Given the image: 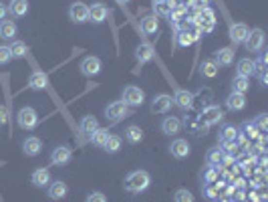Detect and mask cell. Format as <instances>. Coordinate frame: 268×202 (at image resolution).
<instances>
[{"instance_id":"1","label":"cell","mask_w":268,"mask_h":202,"mask_svg":"<svg viewBox=\"0 0 268 202\" xmlns=\"http://www.w3.org/2000/svg\"><path fill=\"white\" fill-rule=\"evenodd\" d=\"M150 182H151V178H150V174H147L145 170H135L123 180V188L129 190V192H133V194H139V192L147 190Z\"/></svg>"},{"instance_id":"2","label":"cell","mask_w":268,"mask_h":202,"mask_svg":"<svg viewBox=\"0 0 268 202\" xmlns=\"http://www.w3.org/2000/svg\"><path fill=\"white\" fill-rule=\"evenodd\" d=\"M17 121H18V126L26 131H31L38 126V113L33 110V107H22V110L18 111L17 115Z\"/></svg>"},{"instance_id":"3","label":"cell","mask_w":268,"mask_h":202,"mask_svg":"<svg viewBox=\"0 0 268 202\" xmlns=\"http://www.w3.org/2000/svg\"><path fill=\"white\" fill-rule=\"evenodd\" d=\"M127 107H139V105H143V101H145V93L139 89V87H135V85H127L125 89H123V99H121Z\"/></svg>"},{"instance_id":"4","label":"cell","mask_w":268,"mask_h":202,"mask_svg":"<svg viewBox=\"0 0 268 202\" xmlns=\"http://www.w3.org/2000/svg\"><path fill=\"white\" fill-rule=\"evenodd\" d=\"M200 117H202V121L210 128V126L220 124L224 119V111L220 110V105H206L202 110V113H200Z\"/></svg>"},{"instance_id":"5","label":"cell","mask_w":268,"mask_h":202,"mask_svg":"<svg viewBox=\"0 0 268 202\" xmlns=\"http://www.w3.org/2000/svg\"><path fill=\"white\" fill-rule=\"evenodd\" d=\"M69 18L75 22V24H81V22H87L89 20V6L85 2H73L69 6Z\"/></svg>"},{"instance_id":"6","label":"cell","mask_w":268,"mask_h":202,"mask_svg":"<svg viewBox=\"0 0 268 202\" xmlns=\"http://www.w3.org/2000/svg\"><path fill=\"white\" fill-rule=\"evenodd\" d=\"M264 31L262 29H254L252 33H248V37H246V40H244V47L250 51V53H256V51H260L262 47H264Z\"/></svg>"},{"instance_id":"7","label":"cell","mask_w":268,"mask_h":202,"mask_svg":"<svg viewBox=\"0 0 268 202\" xmlns=\"http://www.w3.org/2000/svg\"><path fill=\"white\" fill-rule=\"evenodd\" d=\"M127 113H129V107L123 101H113V103L107 105V110H105V115L109 117L111 121L123 119V117H127Z\"/></svg>"},{"instance_id":"8","label":"cell","mask_w":268,"mask_h":202,"mask_svg":"<svg viewBox=\"0 0 268 202\" xmlns=\"http://www.w3.org/2000/svg\"><path fill=\"white\" fill-rule=\"evenodd\" d=\"M79 69H81V73L85 77H95L101 71V61L97 57H85L81 61V65H79Z\"/></svg>"},{"instance_id":"9","label":"cell","mask_w":268,"mask_h":202,"mask_svg":"<svg viewBox=\"0 0 268 202\" xmlns=\"http://www.w3.org/2000/svg\"><path fill=\"white\" fill-rule=\"evenodd\" d=\"M194 101H196V95L190 93L187 89H178L176 95H173V103H176L180 110H192Z\"/></svg>"},{"instance_id":"10","label":"cell","mask_w":268,"mask_h":202,"mask_svg":"<svg viewBox=\"0 0 268 202\" xmlns=\"http://www.w3.org/2000/svg\"><path fill=\"white\" fill-rule=\"evenodd\" d=\"M73 158V152H71V147H67V146H59L52 150L50 154V160H52V164L55 166H63V164H69Z\"/></svg>"},{"instance_id":"11","label":"cell","mask_w":268,"mask_h":202,"mask_svg":"<svg viewBox=\"0 0 268 202\" xmlns=\"http://www.w3.org/2000/svg\"><path fill=\"white\" fill-rule=\"evenodd\" d=\"M171 105H173V99L169 95H166V93H162V95L153 97V101H151V111L153 113H168L171 110Z\"/></svg>"},{"instance_id":"12","label":"cell","mask_w":268,"mask_h":202,"mask_svg":"<svg viewBox=\"0 0 268 202\" xmlns=\"http://www.w3.org/2000/svg\"><path fill=\"white\" fill-rule=\"evenodd\" d=\"M153 57H155V49H153L150 43H141V45L135 49V59H137L139 65L153 61Z\"/></svg>"},{"instance_id":"13","label":"cell","mask_w":268,"mask_h":202,"mask_svg":"<svg viewBox=\"0 0 268 202\" xmlns=\"http://www.w3.org/2000/svg\"><path fill=\"white\" fill-rule=\"evenodd\" d=\"M226 105H228V110L230 111H242L244 107H246V97H244V93H230V95L226 97Z\"/></svg>"},{"instance_id":"14","label":"cell","mask_w":268,"mask_h":202,"mask_svg":"<svg viewBox=\"0 0 268 202\" xmlns=\"http://www.w3.org/2000/svg\"><path fill=\"white\" fill-rule=\"evenodd\" d=\"M47 85H49L47 73H43V71H33V73H31V77H29V87H31V89L43 91Z\"/></svg>"},{"instance_id":"15","label":"cell","mask_w":268,"mask_h":202,"mask_svg":"<svg viewBox=\"0 0 268 202\" xmlns=\"http://www.w3.org/2000/svg\"><path fill=\"white\" fill-rule=\"evenodd\" d=\"M248 33H250V29H248L246 24H242V22L230 26V38H232V43H236V45L244 43L246 37H248Z\"/></svg>"},{"instance_id":"16","label":"cell","mask_w":268,"mask_h":202,"mask_svg":"<svg viewBox=\"0 0 268 202\" xmlns=\"http://www.w3.org/2000/svg\"><path fill=\"white\" fill-rule=\"evenodd\" d=\"M107 15H109V10H107V6L101 4V2L93 4V6L89 8V20L95 22V24H101V22L107 18Z\"/></svg>"},{"instance_id":"17","label":"cell","mask_w":268,"mask_h":202,"mask_svg":"<svg viewBox=\"0 0 268 202\" xmlns=\"http://www.w3.org/2000/svg\"><path fill=\"white\" fill-rule=\"evenodd\" d=\"M182 129V119L180 117H166L162 121V131L166 133V136H176V133H180Z\"/></svg>"},{"instance_id":"18","label":"cell","mask_w":268,"mask_h":202,"mask_svg":"<svg viewBox=\"0 0 268 202\" xmlns=\"http://www.w3.org/2000/svg\"><path fill=\"white\" fill-rule=\"evenodd\" d=\"M169 152H171L173 158H178V160L187 158V156H190V144H187L185 140H176L169 146Z\"/></svg>"},{"instance_id":"19","label":"cell","mask_w":268,"mask_h":202,"mask_svg":"<svg viewBox=\"0 0 268 202\" xmlns=\"http://www.w3.org/2000/svg\"><path fill=\"white\" fill-rule=\"evenodd\" d=\"M139 29L143 35H155L159 31V20L155 15H150V17H143L141 18V24H139Z\"/></svg>"},{"instance_id":"20","label":"cell","mask_w":268,"mask_h":202,"mask_svg":"<svg viewBox=\"0 0 268 202\" xmlns=\"http://www.w3.org/2000/svg\"><path fill=\"white\" fill-rule=\"evenodd\" d=\"M67 192H69V186H67L63 180H57V182L49 184V198H52V200H61V198H65Z\"/></svg>"},{"instance_id":"21","label":"cell","mask_w":268,"mask_h":202,"mask_svg":"<svg viewBox=\"0 0 268 202\" xmlns=\"http://www.w3.org/2000/svg\"><path fill=\"white\" fill-rule=\"evenodd\" d=\"M22 150H24L26 156H38V154H41V150H43V144H41V140H38V138L31 136V138L24 140Z\"/></svg>"},{"instance_id":"22","label":"cell","mask_w":268,"mask_h":202,"mask_svg":"<svg viewBox=\"0 0 268 202\" xmlns=\"http://www.w3.org/2000/svg\"><path fill=\"white\" fill-rule=\"evenodd\" d=\"M214 63H216L218 67H230L234 63V51L232 49H220L216 53V59H214Z\"/></svg>"},{"instance_id":"23","label":"cell","mask_w":268,"mask_h":202,"mask_svg":"<svg viewBox=\"0 0 268 202\" xmlns=\"http://www.w3.org/2000/svg\"><path fill=\"white\" fill-rule=\"evenodd\" d=\"M33 184H34L36 188H45V186H49V184H50V172H49L47 168H38V170H34V172H33Z\"/></svg>"},{"instance_id":"24","label":"cell","mask_w":268,"mask_h":202,"mask_svg":"<svg viewBox=\"0 0 268 202\" xmlns=\"http://www.w3.org/2000/svg\"><path fill=\"white\" fill-rule=\"evenodd\" d=\"M8 10H10V15L17 17V18L26 17V12H29V2H26V0H10Z\"/></svg>"},{"instance_id":"25","label":"cell","mask_w":268,"mask_h":202,"mask_svg":"<svg viewBox=\"0 0 268 202\" xmlns=\"http://www.w3.org/2000/svg\"><path fill=\"white\" fill-rule=\"evenodd\" d=\"M17 24L12 22V20H2L0 22V38L2 40H10V38H15L17 37Z\"/></svg>"},{"instance_id":"26","label":"cell","mask_w":268,"mask_h":202,"mask_svg":"<svg viewBox=\"0 0 268 202\" xmlns=\"http://www.w3.org/2000/svg\"><path fill=\"white\" fill-rule=\"evenodd\" d=\"M185 128H190L196 136H204V133L208 131V126L202 121V117H192V119L185 117Z\"/></svg>"},{"instance_id":"27","label":"cell","mask_w":268,"mask_h":202,"mask_svg":"<svg viewBox=\"0 0 268 202\" xmlns=\"http://www.w3.org/2000/svg\"><path fill=\"white\" fill-rule=\"evenodd\" d=\"M125 140L129 144H139L143 140V129L139 126H127L125 128Z\"/></svg>"},{"instance_id":"28","label":"cell","mask_w":268,"mask_h":202,"mask_svg":"<svg viewBox=\"0 0 268 202\" xmlns=\"http://www.w3.org/2000/svg\"><path fill=\"white\" fill-rule=\"evenodd\" d=\"M79 129H81L83 133H87V136H91L95 129H99V121L93 117V115H87L81 119V124H79Z\"/></svg>"},{"instance_id":"29","label":"cell","mask_w":268,"mask_h":202,"mask_svg":"<svg viewBox=\"0 0 268 202\" xmlns=\"http://www.w3.org/2000/svg\"><path fill=\"white\" fill-rule=\"evenodd\" d=\"M238 140V128L236 126H224L222 131H220V142L222 144H228V142H236Z\"/></svg>"},{"instance_id":"30","label":"cell","mask_w":268,"mask_h":202,"mask_svg":"<svg viewBox=\"0 0 268 202\" xmlns=\"http://www.w3.org/2000/svg\"><path fill=\"white\" fill-rule=\"evenodd\" d=\"M238 73L236 75H242V77H250V75H254V61L252 59H248V57H244V59H240L238 61Z\"/></svg>"},{"instance_id":"31","label":"cell","mask_w":268,"mask_h":202,"mask_svg":"<svg viewBox=\"0 0 268 202\" xmlns=\"http://www.w3.org/2000/svg\"><path fill=\"white\" fill-rule=\"evenodd\" d=\"M250 89V81L248 77H242V75H236L232 79V91L234 93H246Z\"/></svg>"},{"instance_id":"32","label":"cell","mask_w":268,"mask_h":202,"mask_svg":"<svg viewBox=\"0 0 268 202\" xmlns=\"http://www.w3.org/2000/svg\"><path fill=\"white\" fill-rule=\"evenodd\" d=\"M218 69H220V67L216 65V63H214V61H204L202 65H200V75H202V77H216L218 75Z\"/></svg>"},{"instance_id":"33","label":"cell","mask_w":268,"mask_h":202,"mask_svg":"<svg viewBox=\"0 0 268 202\" xmlns=\"http://www.w3.org/2000/svg\"><path fill=\"white\" fill-rule=\"evenodd\" d=\"M26 53H29V47H26V43H22V40H15V43L10 45V55H12V59H22Z\"/></svg>"},{"instance_id":"34","label":"cell","mask_w":268,"mask_h":202,"mask_svg":"<svg viewBox=\"0 0 268 202\" xmlns=\"http://www.w3.org/2000/svg\"><path fill=\"white\" fill-rule=\"evenodd\" d=\"M107 140H109V131L103 129V128H99V129H95V131L91 133V142L95 144V146H99V147H103Z\"/></svg>"},{"instance_id":"35","label":"cell","mask_w":268,"mask_h":202,"mask_svg":"<svg viewBox=\"0 0 268 202\" xmlns=\"http://www.w3.org/2000/svg\"><path fill=\"white\" fill-rule=\"evenodd\" d=\"M103 147H105V152H107V154H115V152L119 150V147H121V138L115 136V133H109V140L105 142Z\"/></svg>"},{"instance_id":"36","label":"cell","mask_w":268,"mask_h":202,"mask_svg":"<svg viewBox=\"0 0 268 202\" xmlns=\"http://www.w3.org/2000/svg\"><path fill=\"white\" fill-rule=\"evenodd\" d=\"M222 160H224V152L222 150H210L208 156H206L208 166H214V168H218L222 164Z\"/></svg>"},{"instance_id":"37","label":"cell","mask_w":268,"mask_h":202,"mask_svg":"<svg viewBox=\"0 0 268 202\" xmlns=\"http://www.w3.org/2000/svg\"><path fill=\"white\" fill-rule=\"evenodd\" d=\"M153 12H155V17H169L171 8L166 0H159V2H153Z\"/></svg>"},{"instance_id":"38","label":"cell","mask_w":268,"mask_h":202,"mask_svg":"<svg viewBox=\"0 0 268 202\" xmlns=\"http://www.w3.org/2000/svg\"><path fill=\"white\" fill-rule=\"evenodd\" d=\"M173 202H194V194L187 190V188H180L173 194Z\"/></svg>"},{"instance_id":"39","label":"cell","mask_w":268,"mask_h":202,"mask_svg":"<svg viewBox=\"0 0 268 202\" xmlns=\"http://www.w3.org/2000/svg\"><path fill=\"white\" fill-rule=\"evenodd\" d=\"M216 182H206V186H204V194L208 196V198H212V200H216L218 196H220V190L216 186H214Z\"/></svg>"},{"instance_id":"40","label":"cell","mask_w":268,"mask_h":202,"mask_svg":"<svg viewBox=\"0 0 268 202\" xmlns=\"http://www.w3.org/2000/svg\"><path fill=\"white\" fill-rule=\"evenodd\" d=\"M252 126L256 128L258 131H266V128H268V115H266V113H260L256 119H254Z\"/></svg>"},{"instance_id":"41","label":"cell","mask_w":268,"mask_h":202,"mask_svg":"<svg viewBox=\"0 0 268 202\" xmlns=\"http://www.w3.org/2000/svg\"><path fill=\"white\" fill-rule=\"evenodd\" d=\"M254 73H258V75L266 73V55H264V53L260 55L258 61H254Z\"/></svg>"},{"instance_id":"42","label":"cell","mask_w":268,"mask_h":202,"mask_svg":"<svg viewBox=\"0 0 268 202\" xmlns=\"http://www.w3.org/2000/svg\"><path fill=\"white\" fill-rule=\"evenodd\" d=\"M12 59V55H10V47H0V65H6L8 61Z\"/></svg>"},{"instance_id":"43","label":"cell","mask_w":268,"mask_h":202,"mask_svg":"<svg viewBox=\"0 0 268 202\" xmlns=\"http://www.w3.org/2000/svg\"><path fill=\"white\" fill-rule=\"evenodd\" d=\"M85 202H107V198H105V194H101V192H93V194L87 196Z\"/></svg>"},{"instance_id":"44","label":"cell","mask_w":268,"mask_h":202,"mask_svg":"<svg viewBox=\"0 0 268 202\" xmlns=\"http://www.w3.org/2000/svg\"><path fill=\"white\" fill-rule=\"evenodd\" d=\"M6 121H8V110L4 105H0V128L6 126Z\"/></svg>"},{"instance_id":"45","label":"cell","mask_w":268,"mask_h":202,"mask_svg":"<svg viewBox=\"0 0 268 202\" xmlns=\"http://www.w3.org/2000/svg\"><path fill=\"white\" fill-rule=\"evenodd\" d=\"M216 176H218V172H216V168H214V166H210V170L204 174L206 182H214V180H216Z\"/></svg>"},{"instance_id":"46","label":"cell","mask_w":268,"mask_h":202,"mask_svg":"<svg viewBox=\"0 0 268 202\" xmlns=\"http://www.w3.org/2000/svg\"><path fill=\"white\" fill-rule=\"evenodd\" d=\"M6 15H8V6L0 2V22H2V20L6 18Z\"/></svg>"},{"instance_id":"47","label":"cell","mask_w":268,"mask_h":202,"mask_svg":"<svg viewBox=\"0 0 268 202\" xmlns=\"http://www.w3.org/2000/svg\"><path fill=\"white\" fill-rule=\"evenodd\" d=\"M246 129L250 131V133H248V136H252V138H256V136H258V129H256V128H254L252 124H246Z\"/></svg>"},{"instance_id":"48","label":"cell","mask_w":268,"mask_h":202,"mask_svg":"<svg viewBox=\"0 0 268 202\" xmlns=\"http://www.w3.org/2000/svg\"><path fill=\"white\" fill-rule=\"evenodd\" d=\"M115 2H117V4H129L131 0H115Z\"/></svg>"},{"instance_id":"49","label":"cell","mask_w":268,"mask_h":202,"mask_svg":"<svg viewBox=\"0 0 268 202\" xmlns=\"http://www.w3.org/2000/svg\"><path fill=\"white\" fill-rule=\"evenodd\" d=\"M220 202H230V200H228V198H224V200H220Z\"/></svg>"},{"instance_id":"50","label":"cell","mask_w":268,"mask_h":202,"mask_svg":"<svg viewBox=\"0 0 268 202\" xmlns=\"http://www.w3.org/2000/svg\"><path fill=\"white\" fill-rule=\"evenodd\" d=\"M204 2H206V4H208V2H210V0H202V4H204Z\"/></svg>"},{"instance_id":"51","label":"cell","mask_w":268,"mask_h":202,"mask_svg":"<svg viewBox=\"0 0 268 202\" xmlns=\"http://www.w3.org/2000/svg\"><path fill=\"white\" fill-rule=\"evenodd\" d=\"M153 2H159V0H153Z\"/></svg>"}]
</instances>
